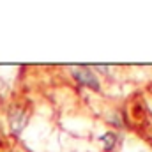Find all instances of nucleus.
Segmentation results:
<instances>
[{"label": "nucleus", "mask_w": 152, "mask_h": 152, "mask_svg": "<svg viewBox=\"0 0 152 152\" xmlns=\"http://www.w3.org/2000/svg\"><path fill=\"white\" fill-rule=\"evenodd\" d=\"M75 73V78L80 81V83H83L85 87H90V88H99V81H97V78H96V75L88 69V67H76V69H73Z\"/></svg>", "instance_id": "1"}, {"label": "nucleus", "mask_w": 152, "mask_h": 152, "mask_svg": "<svg viewBox=\"0 0 152 152\" xmlns=\"http://www.w3.org/2000/svg\"><path fill=\"white\" fill-rule=\"evenodd\" d=\"M9 120H11V127L14 133H20L27 122V115L23 110H12V113L9 115Z\"/></svg>", "instance_id": "2"}, {"label": "nucleus", "mask_w": 152, "mask_h": 152, "mask_svg": "<svg viewBox=\"0 0 152 152\" xmlns=\"http://www.w3.org/2000/svg\"><path fill=\"white\" fill-rule=\"evenodd\" d=\"M101 142H103V149L108 152L112 151L115 147V142H117V134L115 133H106V134H103L101 136Z\"/></svg>", "instance_id": "3"}]
</instances>
